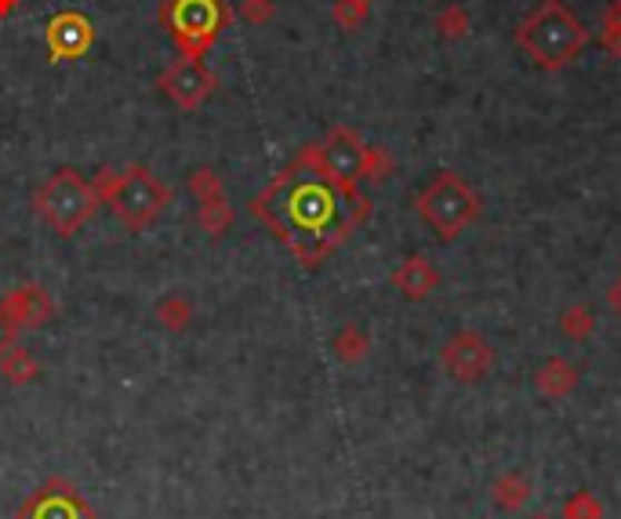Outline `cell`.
Instances as JSON below:
<instances>
[{"mask_svg":"<svg viewBox=\"0 0 621 519\" xmlns=\"http://www.w3.org/2000/svg\"><path fill=\"white\" fill-rule=\"evenodd\" d=\"M491 495H494V505H499V509L520 512L523 505L531 501V483H528V476L523 472H502L499 480H494Z\"/></svg>","mask_w":621,"mask_h":519,"instance_id":"9a60e30c","label":"cell"},{"mask_svg":"<svg viewBox=\"0 0 621 519\" xmlns=\"http://www.w3.org/2000/svg\"><path fill=\"white\" fill-rule=\"evenodd\" d=\"M534 519H552V516H534Z\"/></svg>","mask_w":621,"mask_h":519,"instance_id":"4dcf8cb0","label":"cell"},{"mask_svg":"<svg viewBox=\"0 0 621 519\" xmlns=\"http://www.w3.org/2000/svg\"><path fill=\"white\" fill-rule=\"evenodd\" d=\"M516 48L545 73H560L585 51L589 30L563 0H538L516 22Z\"/></svg>","mask_w":621,"mask_h":519,"instance_id":"7a4b0ae2","label":"cell"},{"mask_svg":"<svg viewBox=\"0 0 621 519\" xmlns=\"http://www.w3.org/2000/svg\"><path fill=\"white\" fill-rule=\"evenodd\" d=\"M157 19L168 30L171 44L183 51V59L204 62L233 22V8L226 0H164Z\"/></svg>","mask_w":621,"mask_h":519,"instance_id":"277c9868","label":"cell"},{"mask_svg":"<svg viewBox=\"0 0 621 519\" xmlns=\"http://www.w3.org/2000/svg\"><path fill=\"white\" fill-rule=\"evenodd\" d=\"M534 386H538V392H542V396H549V400H563V396H571L578 389L574 363H568L563 357H549L542 367H538Z\"/></svg>","mask_w":621,"mask_h":519,"instance_id":"5bb4252c","label":"cell"},{"mask_svg":"<svg viewBox=\"0 0 621 519\" xmlns=\"http://www.w3.org/2000/svg\"><path fill=\"white\" fill-rule=\"evenodd\" d=\"M252 214L292 248L302 266L316 269L353 237L356 226L367 222L371 200L361 189L331 182L321 171L313 142L252 200Z\"/></svg>","mask_w":621,"mask_h":519,"instance_id":"6da1fadb","label":"cell"},{"mask_svg":"<svg viewBox=\"0 0 621 519\" xmlns=\"http://www.w3.org/2000/svg\"><path fill=\"white\" fill-rule=\"evenodd\" d=\"M371 8H375V0H335L331 4V19H335L338 30L353 33L371 19Z\"/></svg>","mask_w":621,"mask_h":519,"instance_id":"ffe728a7","label":"cell"},{"mask_svg":"<svg viewBox=\"0 0 621 519\" xmlns=\"http://www.w3.org/2000/svg\"><path fill=\"white\" fill-rule=\"evenodd\" d=\"M16 11H19V0H0V19L16 16Z\"/></svg>","mask_w":621,"mask_h":519,"instance_id":"f546056e","label":"cell"},{"mask_svg":"<svg viewBox=\"0 0 621 519\" xmlns=\"http://www.w3.org/2000/svg\"><path fill=\"white\" fill-rule=\"evenodd\" d=\"M440 363H444V371L462 381V386H473V381H483L491 375L494 367V346L480 331H459L444 341V349H440Z\"/></svg>","mask_w":621,"mask_h":519,"instance_id":"ba28073f","label":"cell"},{"mask_svg":"<svg viewBox=\"0 0 621 519\" xmlns=\"http://www.w3.org/2000/svg\"><path fill=\"white\" fill-rule=\"evenodd\" d=\"M157 88L164 91V99H171L178 109L193 113V109H200L215 94L218 77L200 59H178L160 73Z\"/></svg>","mask_w":621,"mask_h":519,"instance_id":"30bf717a","label":"cell"},{"mask_svg":"<svg viewBox=\"0 0 621 519\" xmlns=\"http://www.w3.org/2000/svg\"><path fill=\"white\" fill-rule=\"evenodd\" d=\"M393 171H396V160H393L390 149H385V146H367L364 149V174H361L364 182L378 186V182L390 179Z\"/></svg>","mask_w":621,"mask_h":519,"instance_id":"603a6c76","label":"cell"},{"mask_svg":"<svg viewBox=\"0 0 621 519\" xmlns=\"http://www.w3.org/2000/svg\"><path fill=\"white\" fill-rule=\"evenodd\" d=\"M393 287L407 302H425L440 287V272L425 254H407L404 262L393 269Z\"/></svg>","mask_w":621,"mask_h":519,"instance_id":"4fadbf2b","label":"cell"},{"mask_svg":"<svg viewBox=\"0 0 621 519\" xmlns=\"http://www.w3.org/2000/svg\"><path fill=\"white\" fill-rule=\"evenodd\" d=\"M364 139L353 128H331L324 134V142H316V160H321V171L331 182H338L345 189H361L364 174Z\"/></svg>","mask_w":621,"mask_h":519,"instance_id":"52a82bcc","label":"cell"},{"mask_svg":"<svg viewBox=\"0 0 621 519\" xmlns=\"http://www.w3.org/2000/svg\"><path fill=\"white\" fill-rule=\"evenodd\" d=\"M0 375H4L11 386H30V381L40 375V363L30 357V349H8L4 357H0Z\"/></svg>","mask_w":621,"mask_h":519,"instance_id":"e0dca14e","label":"cell"},{"mask_svg":"<svg viewBox=\"0 0 621 519\" xmlns=\"http://www.w3.org/2000/svg\"><path fill=\"white\" fill-rule=\"evenodd\" d=\"M45 44H48L51 62H73L95 44V26L88 16H80V11H59V16L48 22Z\"/></svg>","mask_w":621,"mask_h":519,"instance_id":"8fae6325","label":"cell"},{"mask_svg":"<svg viewBox=\"0 0 621 519\" xmlns=\"http://www.w3.org/2000/svg\"><path fill=\"white\" fill-rule=\"evenodd\" d=\"M33 211L40 214V222L55 229L59 237H77L95 218V211H99V197H95L91 182L80 171L59 168L37 186Z\"/></svg>","mask_w":621,"mask_h":519,"instance_id":"5b68a950","label":"cell"},{"mask_svg":"<svg viewBox=\"0 0 621 519\" xmlns=\"http://www.w3.org/2000/svg\"><path fill=\"white\" fill-rule=\"evenodd\" d=\"M189 193L197 203H211V200H223L226 189H223V179L215 174V168H197L189 174Z\"/></svg>","mask_w":621,"mask_h":519,"instance_id":"cb8c5ba5","label":"cell"},{"mask_svg":"<svg viewBox=\"0 0 621 519\" xmlns=\"http://www.w3.org/2000/svg\"><path fill=\"white\" fill-rule=\"evenodd\" d=\"M560 331L568 335V338L585 341L592 331H597V317H592V309H589V306H571V309L560 317Z\"/></svg>","mask_w":621,"mask_h":519,"instance_id":"d4e9b609","label":"cell"},{"mask_svg":"<svg viewBox=\"0 0 621 519\" xmlns=\"http://www.w3.org/2000/svg\"><path fill=\"white\" fill-rule=\"evenodd\" d=\"M607 306H611L618 317H621V277L611 283V291H607Z\"/></svg>","mask_w":621,"mask_h":519,"instance_id":"f1b7e54d","label":"cell"},{"mask_svg":"<svg viewBox=\"0 0 621 519\" xmlns=\"http://www.w3.org/2000/svg\"><path fill=\"white\" fill-rule=\"evenodd\" d=\"M433 26H436L440 37L451 40V44H454V40H465V37H469V30H473V19H469V11H465L462 4H447V8L436 11Z\"/></svg>","mask_w":621,"mask_h":519,"instance_id":"d6986e66","label":"cell"},{"mask_svg":"<svg viewBox=\"0 0 621 519\" xmlns=\"http://www.w3.org/2000/svg\"><path fill=\"white\" fill-rule=\"evenodd\" d=\"M197 222H200V229L211 240L223 237L226 229L233 226V208L226 203V197L223 200H211V203H197Z\"/></svg>","mask_w":621,"mask_h":519,"instance_id":"44dd1931","label":"cell"},{"mask_svg":"<svg viewBox=\"0 0 621 519\" xmlns=\"http://www.w3.org/2000/svg\"><path fill=\"white\" fill-rule=\"evenodd\" d=\"M157 320L164 331H186V327L193 323V302L186 295H168V298H160L157 302Z\"/></svg>","mask_w":621,"mask_h":519,"instance_id":"ac0fdd59","label":"cell"},{"mask_svg":"<svg viewBox=\"0 0 621 519\" xmlns=\"http://www.w3.org/2000/svg\"><path fill=\"white\" fill-rule=\"evenodd\" d=\"M331 349H335V357L342 363H361L367 357V349H371V338L364 335L361 323H342L335 341H331Z\"/></svg>","mask_w":621,"mask_h":519,"instance_id":"2e32d148","label":"cell"},{"mask_svg":"<svg viewBox=\"0 0 621 519\" xmlns=\"http://www.w3.org/2000/svg\"><path fill=\"white\" fill-rule=\"evenodd\" d=\"M16 341H19V323L0 309V357H4L8 349H16Z\"/></svg>","mask_w":621,"mask_h":519,"instance_id":"83f0119b","label":"cell"},{"mask_svg":"<svg viewBox=\"0 0 621 519\" xmlns=\"http://www.w3.org/2000/svg\"><path fill=\"white\" fill-rule=\"evenodd\" d=\"M91 189L128 233H146L149 226L160 222V214L171 203V189L142 163H128L124 171L102 168L91 179Z\"/></svg>","mask_w":621,"mask_h":519,"instance_id":"3957f363","label":"cell"},{"mask_svg":"<svg viewBox=\"0 0 621 519\" xmlns=\"http://www.w3.org/2000/svg\"><path fill=\"white\" fill-rule=\"evenodd\" d=\"M240 16L252 26H266L276 16V0H240Z\"/></svg>","mask_w":621,"mask_h":519,"instance_id":"4316f807","label":"cell"},{"mask_svg":"<svg viewBox=\"0 0 621 519\" xmlns=\"http://www.w3.org/2000/svg\"><path fill=\"white\" fill-rule=\"evenodd\" d=\"M414 211H418V218H425V222L436 229L440 240L451 243L462 229H469L480 218L483 200H480L476 189L462 179V174L440 171L436 179L425 186L418 197H414Z\"/></svg>","mask_w":621,"mask_h":519,"instance_id":"8992f818","label":"cell"},{"mask_svg":"<svg viewBox=\"0 0 621 519\" xmlns=\"http://www.w3.org/2000/svg\"><path fill=\"white\" fill-rule=\"evenodd\" d=\"M563 519H603V505L589 490H578L563 501Z\"/></svg>","mask_w":621,"mask_h":519,"instance_id":"484cf974","label":"cell"},{"mask_svg":"<svg viewBox=\"0 0 621 519\" xmlns=\"http://www.w3.org/2000/svg\"><path fill=\"white\" fill-rule=\"evenodd\" d=\"M600 44L611 59L621 62V0H607L600 19Z\"/></svg>","mask_w":621,"mask_h":519,"instance_id":"7402d4cb","label":"cell"},{"mask_svg":"<svg viewBox=\"0 0 621 519\" xmlns=\"http://www.w3.org/2000/svg\"><path fill=\"white\" fill-rule=\"evenodd\" d=\"M16 519H95V509L73 483L51 476L19 505Z\"/></svg>","mask_w":621,"mask_h":519,"instance_id":"9c48e42d","label":"cell"},{"mask_svg":"<svg viewBox=\"0 0 621 519\" xmlns=\"http://www.w3.org/2000/svg\"><path fill=\"white\" fill-rule=\"evenodd\" d=\"M0 309L19 323V331H37L55 317V298L40 283H22L0 298Z\"/></svg>","mask_w":621,"mask_h":519,"instance_id":"7c38bea8","label":"cell"}]
</instances>
